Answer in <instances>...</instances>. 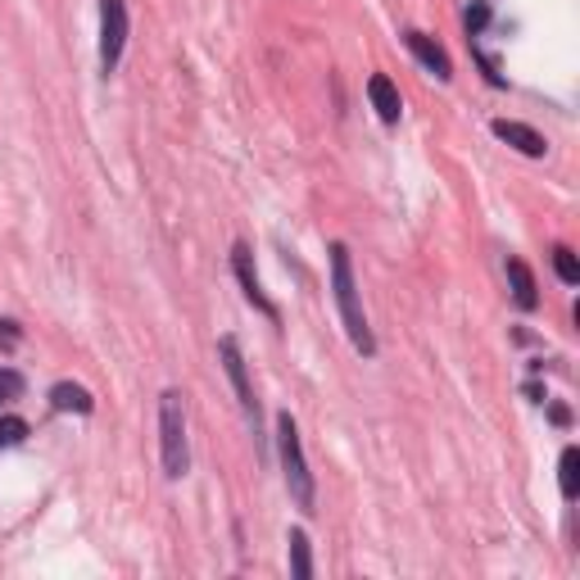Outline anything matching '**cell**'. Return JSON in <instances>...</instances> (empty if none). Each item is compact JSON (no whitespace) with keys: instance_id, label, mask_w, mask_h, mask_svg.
I'll return each mask as SVG.
<instances>
[{"instance_id":"cell-11","label":"cell","mask_w":580,"mask_h":580,"mask_svg":"<svg viewBox=\"0 0 580 580\" xmlns=\"http://www.w3.org/2000/svg\"><path fill=\"white\" fill-rule=\"evenodd\" d=\"M51 408L55 412H82V418H87V412L96 408V399H92L87 386H77V382H55L51 386Z\"/></svg>"},{"instance_id":"cell-8","label":"cell","mask_w":580,"mask_h":580,"mask_svg":"<svg viewBox=\"0 0 580 580\" xmlns=\"http://www.w3.org/2000/svg\"><path fill=\"white\" fill-rule=\"evenodd\" d=\"M404 46L418 55V64H422L431 77H440V82L453 77V64H449V55H444V46H440L436 36H427V32H418V28H408V32H404Z\"/></svg>"},{"instance_id":"cell-2","label":"cell","mask_w":580,"mask_h":580,"mask_svg":"<svg viewBox=\"0 0 580 580\" xmlns=\"http://www.w3.org/2000/svg\"><path fill=\"white\" fill-rule=\"evenodd\" d=\"M277 453H281V476H286V490L296 500L300 513H318V485H313V472H309V459H304V440H300V427L290 412H277Z\"/></svg>"},{"instance_id":"cell-1","label":"cell","mask_w":580,"mask_h":580,"mask_svg":"<svg viewBox=\"0 0 580 580\" xmlns=\"http://www.w3.org/2000/svg\"><path fill=\"white\" fill-rule=\"evenodd\" d=\"M331 296H336V309H341V322H345V336L350 345L372 358L377 354V336L367 326V313H363V296H358V281H354V264H350V250L336 240L331 245Z\"/></svg>"},{"instance_id":"cell-13","label":"cell","mask_w":580,"mask_h":580,"mask_svg":"<svg viewBox=\"0 0 580 580\" xmlns=\"http://www.w3.org/2000/svg\"><path fill=\"white\" fill-rule=\"evenodd\" d=\"M558 490H562L567 504L580 494V449H576V444H567L562 459H558Z\"/></svg>"},{"instance_id":"cell-19","label":"cell","mask_w":580,"mask_h":580,"mask_svg":"<svg viewBox=\"0 0 580 580\" xmlns=\"http://www.w3.org/2000/svg\"><path fill=\"white\" fill-rule=\"evenodd\" d=\"M549 418H554V422H558V427H567V422H571V412H567V408H562V404H554V408H549Z\"/></svg>"},{"instance_id":"cell-16","label":"cell","mask_w":580,"mask_h":580,"mask_svg":"<svg viewBox=\"0 0 580 580\" xmlns=\"http://www.w3.org/2000/svg\"><path fill=\"white\" fill-rule=\"evenodd\" d=\"M23 372H14V367H0V404H6V399H19L23 395Z\"/></svg>"},{"instance_id":"cell-12","label":"cell","mask_w":580,"mask_h":580,"mask_svg":"<svg viewBox=\"0 0 580 580\" xmlns=\"http://www.w3.org/2000/svg\"><path fill=\"white\" fill-rule=\"evenodd\" d=\"M286 558H290V576H296V580L313 576V549H309V535L300 526L286 535Z\"/></svg>"},{"instance_id":"cell-5","label":"cell","mask_w":580,"mask_h":580,"mask_svg":"<svg viewBox=\"0 0 580 580\" xmlns=\"http://www.w3.org/2000/svg\"><path fill=\"white\" fill-rule=\"evenodd\" d=\"M128 46V0H100V73H114Z\"/></svg>"},{"instance_id":"cell-15","label":"cell","mask_w":580,"mask_h":580,"mask_svg":"<svg viewBox=\"0 0 580 580\" xmlns=\"http://www.w3.org/2000/svg\"><path fill=\"white\" fill-rule=\"evenodd\" d=\"M554 272H558L567 286H580V264H576V255L567 250V245H554Z\"/></svg>"},{"instance_id":"cell-6","label":"cell","mask_w":580,"mask_h":580,"mask_svg":"<svg viewBox=\"0 0 580 580\" xmlns=\"http://www.w3.org/2000/svg\"><path fill=\"white\" fill-rule=\"evenodd\" d=\"M232 272H236V281H240V296L250 300L272 326H281V309L268 300V290H264V281H259V272H255V255H250V245H245V240L232 245Z\"/></svg>"},{"instance_id":"cell-9","label":"cell","mask_w":580,"mask_h":580,"mask_svg":"<svg viewBox=\"0 0 580 580\" xmlns=\"http://www.w3.org/2000/svg\"><path fill=\"white\" fill-rule=\"evenodd\" d=\"M367 100H372V109H377V118L395 128L399 114H404V100H399V87H395L386 73H372V77H367Z\"/></svg>"},{"instance_id":"cell-17","label":"cell","mask_w":580,"mask_h":580,"mask_svg":"<svg viewBox=\"0 0 580 580\" xmlns=\"http://www.w3.org/2000/svg\"><path fill=\"white\" fill-rule=\"evenodd\" d=\"M19 341H23V326H19L14 318H0V350L14 354V350H19Z\"/></svg>"},{"instance_id":"cell-18","label":"cell","mask_w":580,"mask_h":580,"mask_svg":"<svg viewBox=\"0 0 580 580\" xmlns=\"http://www.w3.org/2000/svg\"><path fill=\"white\" fill-rule=\"evenodd\" d=\"M485 23H490V6H485V0H472V6H468V36H481Z\"/></svg>"},{"instance_id":"cell-3","label":"cell","mask_w":580,"mask_h":580,"mask_svg":"<svg viewBox=\"0 0 580 580\" xmlns=\"http://www.w3.org/2000/svg\"><path fill=\"white\" fill-rule=\"evenodd\" d=\"M159 459L163 476L182 481L191 472V440H186V399L182 390H163L159 395Z\"/></svg>"},{"instance_id":"cell-4","label":"cell","mask_w":580,"mask_h":580,"mask_svg":"<svg viewBox=\"0 0 580 580\" xmlns=\"http://www.w3.org/2000/svg\"><path fill=\"white\" fill-rule=\"evenodd\" d=\"M218 358H223V372H227V382L240 399V412H245V422H250L255 440H259V453H264V408L255 399V386H250V372H245V354H240V341L236 336H223L218 341Z\"/></svg>"},{"instance_id":"cell-7","label":"cell","mask_w":580,"mask_h":580,"mask_svg":"<svg viewBox=\"0 0 580 580\" xmlns=\"http://www.w3.org/2000/svg\"><path fill=\"white\" fill-rule=\"evenodd\" d=\"M490 132L500 137L504 146H513L517 154H526V159H545L549 154V141L535 132V128H526V122H513V118H494L490 122Z\"/></svg>"},{"instance_id":"cell-10","label":"cell","mask_w":580,"mask_h":580,"mask_svg":"<svg viewBox=\"0 0 580 580\" xmlns=\"http://www.w3.org/2000/svg\"><path fill=\"white\" fill-rule=\"evenodd\" d=\"M508 268V290H513V304L522 309V313H535V309H540V286H535V272L526 268V259H508L504 264Z\"/></svg>"},{"instance_id":"cell-14","label":"cell","mask_w":580,"mask_h":580,"mask_svg":"<svg viewBox=\"0 0 580 580\" xmlns=\"http://www.w3.org/2000/svg\"><path fill=\"white\" fill-rule=\"evenodd\" d=\"M28 422L23 418H14V412H6V418H0V449H14V444H23L28 440Z\"/></svg>"}]
</instances>
